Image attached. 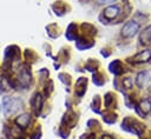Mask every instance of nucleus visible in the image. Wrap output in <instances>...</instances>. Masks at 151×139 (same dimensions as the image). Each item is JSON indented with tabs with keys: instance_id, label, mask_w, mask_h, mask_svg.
Listing matches in <instances>:
<instances>
[{
	"instance_id": "obj_15",
	"label": "nucleus",
	"mask_w": 151,
	"mask_h": 139,
	"mask_svg": "<svg viewBox=\"0 0 151 139\" xmlns=\"http://www.w3.org/2000/svg\"><path fill=\"white\" fill-rule=\"evenodd\" d=\"M104 121H106V123H109V124H113L114 121H116V115L114 114H112V113H110V114H104Z\"/></svg>"
},
{
	"instance_id": "obj_11",
	"label": "nucleus",
	"mask_w": 151,
	"mask_h": 139,
	"mask_svg": "<svg viewBox=\"0 0 151 139\" xmlns=\"http://www.w3.org/2000/svg\"><path fill=\"white\" fill-rule=\"evenodd\" d=\"M42 102H44V98L40 93H37L33 98V108L35 111V114H39L42 107Z\"/></svg>"
},
{
	"instance_id": "obj_21",
	"label": "nucleus",
	"mask_w": 151,
	"mask_h": 139,
	"mask_svg": "<svg viewBox=\"0 0 151 139\" xmlns=\"http://www.w3.org/2000/svg\"><path fill=\"white\" fill-rule=\"evenodd\" d=\"M80 139H94V134H83Z\"/></svg>"
},
{
	"instance_id": "obj_10",
	"label": "nucleus",
	"mask_w": 151,
	"mask_h": 139,
	"mask_svg": "<svg viewBox=\"0 0 151 139\" xmlns=\"http://www.w3.org/2000/svg\"><path fill=\"white\" fill-rule=\"evenodd\" d=\"M29 121H31V115H29L28 113L20 114V115L15 119V123H17L18 127H20V128H26V127L28 126Z\"/></svg>"
},
{
	"instance_id": "obj_19",
	"label": "nucleus",
	"mask_w": 151,
	"mask_h": 139,
	"mask_svg": "<svg viewBox=\"0 0 151 139\" xmlns=\"http://www.w3.org/2000/svg\"><path fill=\"white\" fill-rule=\"evenodd\" d=\"M99 97H96L94 99H93V111H96V112H99Z\"/></svg>"
},
{
	"instance_id": "obj_16",
	"label": "nucleus",
	"mask_w": 151,
	"mask_h": 139,
	"mask_svg": "<svg viewBox=\"0 0 151 139\" xmlns=\"http://www.w3.org/2000/svg\"><path fill=\"white\" fill-rule=\"evenodd\" d=\"M93 82H94L96 85L100 86V85L104 84V79H101V75H100L99 73H96V74L93 75Z\"/></svg>"
},
{
	"instance_id": "obj_3",
	"label": "nucleus",
	"mask_w": 151,
	"mask_h": 139,
	"mask_svg": "<svg viewBox=\"0 0 151 139\" xmlns=\"http://www.w3.org/2000/svg\"><path fill=\"white\" fill-rule=\"evenodd\" d=\"M138 31H139L138 22L131 20V21H127L123 26V28H122V35L124 38H132V37H134L138 33Z\"/></svg>"
},
{
	"instance_id": "obj_14",
	"label": "nucleus",
	"mask_w": 151,
	"mask_h": 139,
	"mask_svg": "<svg viewBox=\"0 0 151 139\" xmlns=\"http://www.w3.org/2000/svg\"><path fill=\"white\" fill-rule=\"evenodd\" d=\"M66 38L68 40H73L76 39V25L74 24H71L66 31Z\"/></svg>"
},
{
	"instance_id": "obj_6",
	"label": "nucleus",
	"mask_w": 151,
	"mask_h": 139,
	"mask_svg": "<svg viewBox=\"0 0 151 139\" xmlns=\"http://www.w3.org/2000/svg\"><path fill=\"white\" fill-rule=\"evenodd\" d=\"M137 112L143 117L149 114L151 112V98H144L140 100L139 105L137 106Z\"/></svg>"
},
{
	"instance_id": "obj_13",
	"label": "nucleus",
	"mask_w": 151,
	"mask_h": 139,
	"mask_svg": "<svg viewBox=\"0 0 151 139\" xmlns=\"http://www.w3.org/2000/svg\"><path fill=\"white\" fill-rule=\"evenodd\" d=\"M110 71L112 73L117 74V75L123 73V65H122V62L119 60H114L113 62H111L110 64Z\"/></svg>"
},
{
	"instance_id": "obj_8",
	"label": "nucleus",
	"mask_w": 151,
	"mask_h": 139,
	"mask_svg": "<svg viewBox=\"0 0 151 139\" xmlns=\"http://www.w3.org/2000/svg\"><path fill=\"white\" fill-rule=\"evenodd\" d=\"M104 16L109 20H113L119 15V7L117 5H111L104 9Z\"/></svg>"
},
{
	"instance_id": "obj_23",
	"label": "nucleus",
	"mask_w": 151,
	"mask_h": 139,
	"mask_svg": "<svg viewBox=\"0 0 151 139\" xmlns=\"http://www.w3.org/2000/svg\"><path fill=\"white\" fill-rule=\"evenodd\" d=\"M149 92H150V93H151V85H150V86H149Z\"/></svg>"
},
{
	"instance_id": "obj_22",
	"label": "nucleus",
	"mask_w": 151,
	"mask_h": 139,
	"mask_svg": "<svg viewBox=\"0 0 151 139\" xmlns=\"http://www.w3.org/2000/svg\"><path fill=\"white\" fill-rule=\"evenodd\" d=\"M101 139H113L111 135H109V134H104L103 137H101Z\"/></svg>"
},
{
	"instance_id": "obj_17",
	"label": "nucleus",
	"mask_w": 151,
	"mask_h": 139,
	"mask_svg": "<svg viewBox=\"0 0 151 139\" xmlns=\"http://www.w3.org/2000/svg\"><path fill=\"white\" fill-rule=\"evenodd\" d=\"M123 87H125L126 90H129V88H132V80L130 79V78H125V79H123Z\"/></svg>"
},
{
	"instance_id": "obj_18",
	"label": "nucleus",
	"mask_w": 151,
	"mask_h": 139,
	"mask_svg": "<svg viewBox=\"0 0 151 139\" xmlns=\"http://www.w3.org/2000/svg\"><path fill=\"white\" fill-rule=\"evenodd\" d=\"M111 101H113L112 94H111V93H107V94L105 95V106H106V107H110V104H111Z\"/></svg>"
},
{
	"instance_id": "obj_20",
	"label": "nucleus",
	"mask_w": 151,
	"mask_h": 139,
	"mask_svg": "<svg viewBox=\"0 0 151 139\" xmlns=\"http://www.w3.org/2000/svg\"><path fill=\"white\" fill-rule=\"evenodd\" d=\"M100 5H106V4H112V2H114L116 0H97Z\"/></svg>"
},
{
	"instance_id": "obj_9",
	"label": "nucleus",
	"mask_w": 151,
	"mask_h": 139,
	"mask_svg": "<svg viewBox=\"0 0 151 139\" xmlns=\"http://www.w3.org/2000/svg\"><path fill=\"white\" fill-rule=\"evenodd\" d=\"M85 91H86V79L85 78H79L77 80V82H76V91H74V93L78 97H83Z\"/></svg>"
},
{
	"instance_id": "obj_1",
	"label": "nucleus",
	"mask_w": 151,
	"mask_h": 139,
	"mask_svg": "<svg viewBox=\"0 0 151 139\" xmlns=\"http://www.w3.org/2000/svg\"><path fill=\"white\" fill-rule=\"evenodd\" d=\"M21 106V100L13 97H5L2 99V110L5 115H9L15 113Z\"/></svg>"
},
{
	"instance_id": "obj_4",
	"label": "nucleus",
	"mask_w": 151,
	"mask_h": 139,
	"mask_svg": "<svg viewBox=\"0 0 151 139\" xmlns=\"http://www.w3.org/2000/svg\"><path fill=\"white\" fill-rule=\"evenodd\" d=\"M31 72H29V68L27 66H22L21 70L19 71V74H18V81L19 84L22 86V87H27L31 82Z\"/></svg>"
},
{
	"instance_id": "obj_7",
	"label": "nucleus",
	"mask_w": 151,
	"mask_h": 139,
	"mask_svg": "<svg viewBox=\"0 0 151 139\" xmlns=\"http://www.w3.org/2000/svg\"><path fill=\"white\" fill-rule=\"evenodd\" d=\"M151 59V51L149 49H144L138 52L133 58H132V62L134 64H142V62H147Z\"/></svg>"
},
{
	"instance_id": "obj_2",
	"label": "nucleus",
	"mask_w": 151,
	"mask_h": 139,
	"mask_svg": "<svg viewBox=\"0 0 151 139\" xmlns=\"http://www.w3.org/2000/svg\"><path fill=\"white\" fill-rule=\"evenodd\" d=\"M122 128L130 132V133H133L136 135H140L142 132L144 131V125L140 124L138 120L136 119H131V118H125L122 123Z\"/></svg>"
},
{
	"instance_id": "obj_12",
	"label": "nucleus",
	"mask_w": 151,
	"mask_h": 139,
	"mask_svg": "<svg viewBox=\"0 0 151 139\" xmlns=\"http://www.w3.org/2000/svg\"><path fill=\"white\" fill-rule=\"evenodd\" d=\"M139 41H140V44H143V45H147V44L151 42V26L146 27V28L140 33Z\"/></svg>"
},
{
	"instance_id": "obj_5",
	"label": "nucleus",
	"mask_w": 151,
	"mask_h": 139,
	"mask_svg": "<svg viewBox=\"0 0 151 139\" xmlns=\"http://www.w3.org/2000/svg\"><path fill=\"white\" fill-rule=\"evenodd\" d=\"M150 79H151V75H150V72L149 71H142L137 74V78H136V85L138 87H145L149 82H150Z\"/></svg>"
}]
</instances>
